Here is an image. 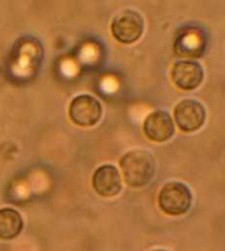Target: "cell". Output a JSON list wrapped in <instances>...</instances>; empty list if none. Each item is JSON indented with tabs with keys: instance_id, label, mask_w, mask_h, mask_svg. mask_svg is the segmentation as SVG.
<instances>
[{
	"instance_id": "ba28073f",
	"label": "cell",
	"mask_w": 225,
	"mask_h": 251,
	"mask_svg": "<svg viewBox=\"0 0 225 251\" xmlns=\"http://www.w3.org/2000/svg\"><path fill=\"white\" fill-rule=\"evenodd\" d=\"M93 188L102 197H113L122 189V179L118 169L111 164L99 167L93 175Z\"/></svg>"
},
{
	"instance_id": "3957f363",
	"label": "cell",
	"mask_w": 225,
	"mask_h": 251,
	"mask_svg": "<svg viewBox=\"0 0 225 251\" xmlns=\"http://www.w3.org/2000/svg\"><path fill=\"white\" fill-rule=\"evenodd\" d=\"M144 31V20L142 16L133 10L120 12L111 24L113 37L121 44L135 43Z\"/></svg>"
},
{
	"instance_id": "6da1fadb",
	"label": "cell",
	"mask_w": 225,
	"mask_h": 251,
	"mask_svg": "<svg viewBox=\"0 0 225 251\" xmlns=\"http://www.w3.org/2000/svg\"><path fill=\"white\" fill-rule=\"evenodd\" d=\"M120 166L129 187L143 188L151 182L155 175L156 161L149 152L133 150L123 156Z\"/></svg>"
},
{
	"instance_id": "7a4b0ae2",
	"label": "cell",
	"mask_w": 225,
	"mask_h": 251,
	"mask_svg": "<svg viewBox=\"0 0 225 251\" xmlns=\"http://www.w3.org/2000/svg\"><path fill=\"white\" fill-rule=\"evenodd\" d=\"M193 202V194L186 185L178 182L166 184L159 195L160 208L169 216L186 214Z\"/></svg>"
},
{
	"instance_id": "52a82bcc",
	"label": "cell",
	"mask_w": 225,
	"mask_h": 251,
	"mask_svg": "<svg viewBox=\"0 0 225 251\" xmlns=\"http://www.w3.org/2000/svg\"><path fill=\"white\" fill-rule=\"evenodd\" d=\"M207 46L205 35L198 28H187L181 32L174 44V50L180 57H202Z\"/></svg>"
},
{
	"instance_id": "9c48e42d",
	"label": "cell",
	"mask_w": 225,
	"mask_h": 251,
	"mask_svg": "<svg viewBox=\"0 0 225 251\" xmlns=\"http://www.w3.org/2000/svg\"><path fill=\"white\" fill-rule=\"evenodd\" d=\"M144 131L150 140L164 142L173 136L175 126L168 112L157 110L146 118L144 122Z\"/></svg>"
},
{
	"instance_id": "30bf717a",
	"label": "cell",
	"mask_w": 225,
	"mask_h": 251,
	"mask_svg": "<svg viewBox=\"0 0 225 251\" xmlns=\"http://www.w3.org/2000/svg\"><path fill=\"white\" fill-rule=\"evenodd\" d=\"M24 229V220L21 214L12 208L0 209V239L13 240Z\"/></svg>"
},
{
	"instance_id": "277c9868",
	"label": "cell",
	"mask_w": 225,
	"mask_h": 251,
	"mask_svg": "<svg viewBox=\"0 0 225 251\" xmlns=\"http://www.w3.org/2000/svg\"><path fill=\"white\" fill-rule=\"evenodd\" d=\"M101 104L90 95H80L70 104L69 114L72 122L80 126H92L100 120Z\"/></svg>"
},
{
	"instance_id": "5b68a950",
	"label": "cell",
	"mask_w": 225,
	"mask_h": 251,
	"mask_svg": "<svg viewBox=\"0 0 225 251\" xmlns=\"http://www.w3.org/2000/svg\"><path fill=\"white\" fill-rule=\"evenodd\" d=\"M174 116L179 128L185 132H193L204 125L206 110L201 102L195 100L180 101L174 110Z\"/></svg>"
},
{
	"instance_id": "8992f818",
	"label": "cell",
	"mask_w": 225,
	"mask_h": 251,
	"mask_svg": "<svg viewBox=\"0 0 225 251\" xmlns=\"http://www.w3.org/2000/svg\"><path fill=\"white\" fill-rule=\"evenodd\" d=\"M171 77L180 89L191 91L196 89L203 81L204 72L202 66L195 61H178L175 63Z\"/></svg>"
}]
</instances>
